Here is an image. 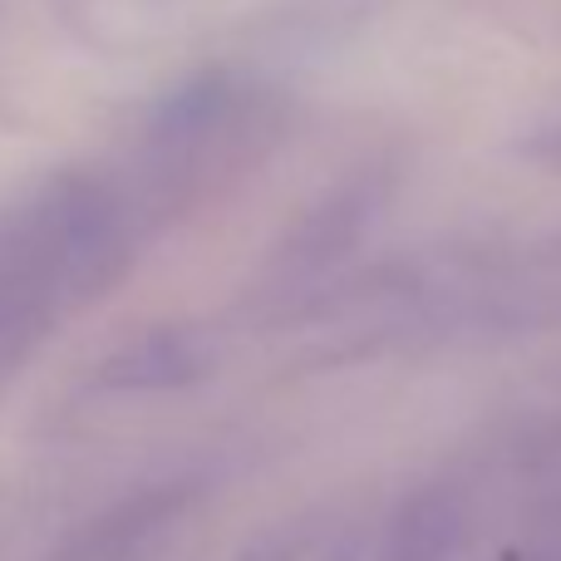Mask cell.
<instances>
[{"mask_svg":"<svg viewBox=\"0 0 561 561\" xmlns=\"http://www.w3.org/2000/svg\"><path fill=\"white\" fill-rule=\"evenodd\" d=\"M138 252L134 197L99 173H59L0 207V379L59 316L104 296Z\"/></svg>","mask_w":561,"mask_h":561,"instance_id":"6da1fadb","label":"cell"},{"mask_svg":"<svg viewBox=\"0 0 561 561\" xmlns=\"http://www.w3.org/2000/svg\"><path fill=\"white\" fill-rule=\"evenodd\" d=\"M197 483L187 478H158L138 483L89 513L79 527L59 537V547L45 561H158L178 527L193 517Z\"/></svg>","mask_w":561,"mask_h":561,"instance_id":"7a4b0ae2","label":"cell"},{"mask_svg":"<svg viewBox=\"0 0 561 561\" xmlns=\"http://www.w3.org/2000/svg\"><path fill=\"white\" fill-rule=\"evenodd\" d=\"M473 537V493L458 478H428L385 513L365 561H458Z\"/></svg>","mask_w":561,"mask_h":561,"instance_id":"3957f363","label":"cell"},{"mask_svg":"<svg viewBox=\"0 0 561 561\" xmlns=\"http://www.w3.org/2000/svg\"><path fill=\"white\" fill-rule=\"evenodd\" d=\"M375 207H379L375 183H350L340 193H330L325 203H316V213H306V222L280 242L272 262V286L300 290L306 280H320L330 266H340L359 247V237L369 232Z\"/></svg>","mask_w":561,"mask_h":561,"instance_id":"277c9868","label":"cell"},{"mask_svg":"<svg viewBox=\"0 0 561 561\" xmlns=\"http://www.w3.org/2000/svg\"><path fill=\"white\" fill-rule=\"evenodd\" d=\"M207 375V345L187 330H148L138 340H124L99 365V385L114 394H158L183 389Z\"/></svg>","mask_w":561,"mask_h":561,"instance_id":"5b68a950","label":"cell"},{"mask_svg":"<svg viewBox=\"0 0 561 561\" xmlns=\"http://www.w3.org/2000/svg\"><path fill=\"white\" fill-rule=\"evenodd\" d=\"M523 153L533 158L537 168H547V173L561 178V118L557 124H542L533 138H523Z\"/></svg>","mask_w":561,"mask_h":561,"instance_id":"8992f818","label":"cell"},{"mask_svg":"<svg viewBox=\"0 0 561 561\" xmlns=\"http://www.w3.org/2000/svg\"><path fill=\"white\" fill-rule=\"evenodd\" d=\"M497 561H561V537L552 533H537V537H527V542H517V547H507Z\"/></svg>","mask_w":561,"mask_h":561,"instance_id":"52a82bcc","label":"cell"},{"mask_svg":"<svg viewBox=\"0 0 561 561\" xmlns=\"http://www.w3.org/2000/svg\"><path fill=\"white\" fill-rule=\"evenodd\" d=\"M237 561H296V542H290V537H262V542H252Z\"/></svg>","mask_w":561,"mask_h":561,"instance_id":"ba28073f","label":"cell"}]
</instances>
